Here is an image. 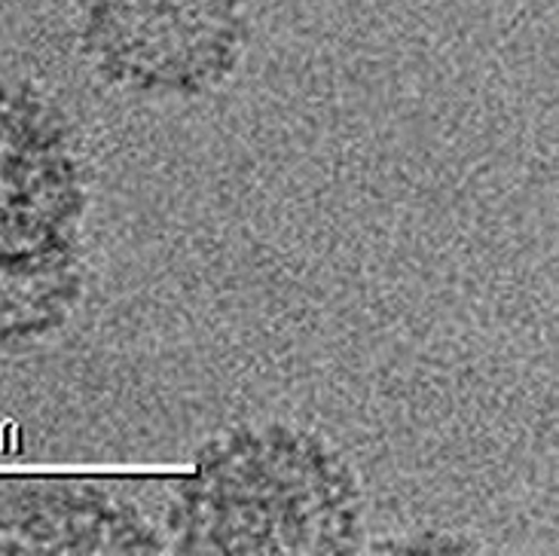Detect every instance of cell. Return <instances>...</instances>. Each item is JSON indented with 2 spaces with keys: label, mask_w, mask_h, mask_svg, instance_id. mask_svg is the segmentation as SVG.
Segmentation results:
<instances>
[{
  "label": "cell",
  "mask_w": 559,
  "mask_h": 556,
  "mask_svg": "<svg viewBox=\"0 0 559 556\" xmlns=\"http://www.w3.org/2000/svg\"><path fill=\"white\" fill-rule=\"evenodd\" d=\"M74 193L49 122L0 92V340L40 328L59 306Z\"/></svg>",
  "instance_id": "obj_1"
}]
</instances>
